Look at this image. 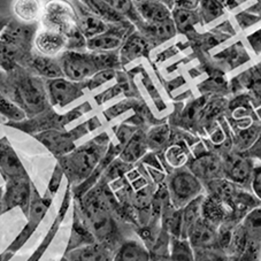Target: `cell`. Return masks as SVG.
Returning a JSON list of instances; mask_svg holds the SVG:
<instances>
[{
    "label": "cell",
    "mask_w": 261,
    "mask_h": 261,
    "mask_svg": "<svg viewBox=\"0 0 261 261\" xmlns=\"http://www.w3.org/2000/svg\"><path fill=\"white\" fill-rule=\"evenodd\" d=\"M170 129L168 125L163 124L159 127H154L146 134L147 147L153 151L161 150L170 139Z\"/></svg>",
    "instance_id": "obj_33"
},
{
    "label": "cell",
    "mask_w": 261,
    "mask_h": 261,
    "mask_svg": "<svg viewBox=\"0 0 261 261\" xmlns=\"http://www.w3.org/2000/svg\"><path fill=\"white\" fill-rule=\"evenodd\" d=\"M37 28L34 23H24L11 19L0 34V45L15 57L17 64L22 65L31 55L33 40Z\"/></svg>",
    "instance_id": "obj_7"
},
{
    "label": "cell",
    "mask_w": 261,
    "mask_h": 261,
    "mask_svg": "<svg viewBox=\"0 0 261 261\" xmlns=\"http://www.w3.org/2000/svg\"><path fill=\"white\" fill-rule=\"evenodd\" d=\"M187 167L202 183L204 188L211 182L224 178L222 156L217 152L199 153L193 159H189Z\"/></svg>",
    "instance_id": "obj_9"
},
{
    "label": "cell",
    "mask_w": 261,
    "mask_h": 261,
    "mask_svg": "<svg viewBox=\"0 0 261 261\" xmlns=\"http://www.w3.org/2000/svg\"><path fill=\"white\" fill-rule=\"evenodd\" d=\"M105 2L110 4L115 11L122 14L125 19H128L137 28L143 23L142 17L139 16L133 0H105Z\"/></svg>",
    "instance_id": "obj_32"
},
{
    "label": "cell",
    "mask_w": 261,
    "mask_h": 261,
    "mask_svg": "<svg viewBox=\"0 0 261 261\" xmlns=\"http://www.w3.org/2000/svg\"><path fill=\"white\" fill-rule=\"evenodd\" d=\"M245 154L249 155L251 159L258 160L261 163V132L259 134V136L256 137L254 143L252 144L250 148H247L245 151Z\"/></svg>",
    "instance_id": "obj_40"
},
{
    "label": "cell",
    "mask_w": 261,
    "mask_h": 261,
    "mask_svg": "<svg viewBox=\"0 0 261 261\" xmlns=\"http://www.w3.org/2000/svg\"><path fill=\"white\" fill-rule=\"evenodd\" d=\"M80 2L90 12H92L94 15L109 24H121L129 21L122 14H120L118 11H115L105 0H80Z\"/></svg>",
    "instance_id": "obj_26"
},
{
    "label": "cell",
    "mask_w": 261,
    "mask_h": 261,
    "mask_svg": "<svg viewBox=\"0 0 261 261\" xmlns=\"http://www.w3.org/2000/svg\"><path fill=\"white\" fill-rule=\"evenodd\" d=\"M219 2L222 4L224 8H228V10H232V8H235L238 4L236 0H219Z\"/></svg>",
    "instance_id": "obj_42"
},
{
    "label": "cell",
    "mask_w": 261,
    "mask_h": 261,
    "mask_svg": "<svg viewBox=\"0 0 261 261\" xmlns=\"http://www.w3.org/2000/svg\"><path fill=\"white\" fill-rule=\"evenodd\" d=\"M0 114L12 121H17V122L27 116L24 112L19 106H16L14 102L11 101L2 91H0Z\"/></svg>",
    "instance_id": "obj_36"
},
{
    "label": "cell",
    "mask_w": 261,
    "mask_h": 261,
    "mask_svg": "<svg viewBox=\"0 0 261 261\" xmlns=\"http://www.w3.org/2000/svg\"><path fill=\"white\" fill-rule=\"evenodd\" d=\"M146 134L138 130L125 143L123 150L120 153V160L125 164H134L145 154L147 150Z\"/></svg>",
    "instance_id": "obj_25"
},
{
    "label": "cell",
    "mask_w": 261,
    "mask_h": 261,
    "mask_svg": "<svg viewBox=\"0 0 261 261\" xmlns=\"http://www.w3.org/2000/svg\"><path fill=\"white\" fill-rule=\"evenodd\" d=\"M48 101L53 106L65 107L83 94L88 82H74L66 77L46 80L45 82Z\"/></svg>",
    "instance_id": "obj_10"
},
{
    "label": "cell",
    "mask_w": 261,
    "mask_h": 261,
    "mask_svg": "<svg viewBox=\"0 0 261 261\" xmlns=\"http://www.w3.org/2000/svg\"><path fill=\"white\" fill-rule=\"evenodd\" d=\"M3 211H5V208H4V193L2 189H0V214L3 213Z\"/></svg>",
    "instance_id": "obj_44"
},
{
    "label": "cell",
    "mask_w": 261,
    "mask_h": 261,
    "mask_svg": "<svg viewBox=\"0 0 261 261\" xmlns=\"http://www.w3.org/2000/svg\"><path fill=\"white\" fill-rule=\"evenodd\" d=\"M161 3H164L166 6H168L170 10H173V7H174V0H160Z\"/></svg>",
    "instance_id": "obj_45"
},
{
    "label": "cell",
    "mask_w": 261,
    "mask_h": 261,
    "mask_svg": "<svg viewBox=\"0 0 261 261\" xmlns=\"http://www.w3.org/2000/svg\"><path fill=\"white\" fill-rule=\"evenodd\" d=\"M172 19L177 33L181 34H188L201 21L198 10H186L178 7H174L172 10Z\"/></svg>",
    "instance_id": "obj_29"
},
{
    "label": "cell",
    "mask_w": 261,
    "mask_h": 261,
    "mask_svg": "<svg viewBox=\"0 0 261 261\" xmlns=\"http://www.w3.org/2000/svg\"><path fill=\"white\" fill-rule=\"evenodd\" d=\"M66 79L74 82H87L101 70L114 69L120 66L115 52H84L66 49L57 58Z\"/></svg>",
    "instance_id": "obj_2"
},
{
    "label": "cell",
    "mask_w": 261,
    "mask_h": 261,
    "mask_svg": "<svg viewBox=\"0 0 261 261\" xmlns=\"http://www.w3.org/2000/svg\"><path fill=\"white\" fill-rule=\"evenodd\" d=\"M170 261H195L193 250L188 240H170Z\"/></svg>",
    "instance_id": "obj_31"
},
{
    "label": "cell",
    "mask_w": 261,
    "mask_h": 261,
    "mask_svg": "<svg viewBox=\"0 0 261 261\" xmlns=\"http://www.w3.org/2000/svg\"><path fill=\"white\" fill-rule=\"evenodd\" d=\"M114 261H150V252L142 241L124 240L115 251Z\"/></svg>",
    "instance_id": "obj_24"
},
{
    "label": "cell",
    "mask_w": 261,
    "mask_h": 261,
    "mask_svg": "<svg viewBox=\"0 0 261 261\" xmlns=\"http://www.w3.org/2000/svg\"><path fill=\"white\" fill-rule=\"evenodd\" d=\"M62 261H68V260H67V259H64V260H62Z\"/></svg>",
    "instance_id": "obj_47"
},
{
    "label": "cell",
    "mask_w": 261,
    "mask_h": 261,
    "mask_svg": "<svg viewBox=\"0 0 261 261\" xmlns=\"http://www.w3.org/2000/svg\"><path fill=\"white\" fill-rule=\"evenodd\" d=\"M0 172L6 179L28 178V174L7 138L0 139Z\"/></svg>",
    "instance_id": "obj_14"
},
{
    "label": "cell",
    "mask_w": 261,
    "mask_h": 261,
    "mask_svg": "<svg viewBox=\"0 0 261 261\" xmlns=\"http://www.w3.org/2000/svg\"><path fill=\"white\" fill-rule=\"evenodd\" d=\"M34 45L39 55L55 58L66 51L68 46V40L64 35L43 29L35 36Z\"/></svg>",
    "instance_id": "obj_17"
},
{
    "label": "cell",
    "mask_w": 261,
    "mask_h": 261,
    "mask_svg": "<svg viewBox=\"0 0 261 261\" xmlns=\"http://www.w3.org/2000/svg\"><path fill=\"white\" fill-rule=\"evenodd\" d=\"M199 3L200 0H174V7L186 8V10H197Z\"/></svg>",
    "instance_id": "obj_41"
},
{
    "label": "cell",
    "mask_w": 261,
    "mask_h": 261,
    "mask_svg": "<svg viewBox=\"0 0 261 261\" xmlns=\"http://www.w3.org/2000/svg\"><path fill=\"white\" fill-rule=\"evenodd\" d=\"M31 198H33V190H31L29 177L8 179L6 192L4 193V208L8 211L14 207H20L23 213L28 215Z\"/></svg>",
    "instance_id": "obj_12"
},
{
    "label": "cell",
    "mask_w": 261,
    "mask_h": 261,
    "mask_svg": "<svg viewBox=\"0 0 261 261\" xmlns=\"http://www.w3.org/2000/svg\"><path fill=\"white\" fill-rule=\"evenodd\" d=\"M114 74H115L114 69H106V70L99 71V73H97L96 75L92 76V77L90 79L89 81H87L88 88H90V89L97 88L98 85H100L103 82H106V81L111 80L114 76Z\"/></svg>",
    "instance_id": "obj_39"
},
{
    "label": "cell",
    "mask_w": 261,
    "mask_h": 261,
    "mask_svg": "<svg viewBox=\"0 0 261 261\" xmlns=\"http://www.w3.org/2000/svg\"><path fill=\"white\" fill-rule=\"evenodd\" d=\"M197 10L205 23H210L224 13V7L219 0H200Z\"/></svg>",
    "instance_id": "obj_34"
},
{
    "label": "cell",
    "mask_w": 261,
    "mask_h": 261,
    "mask_svg": "<svg viewBox=\"0 0 261 261\" xmlns=\"http://www.w3.org/2000/svg\"><path fill=\"white\" fill-rule=\"evenodd\" d=\"M170 202L176 208H183L191 200L205 193L202 183L187 166L174 169L166 182Z\"/></svg>",
    "instance_id": "obj_6"
},
{
    "label": "cell",
    "mask_w": 261,
    "mask_h": 261,
    "mask_svg": "<svg viewBox=\"0 0 261 261\" xmlns=\"http://www.w3.org/2000/svg\"><path fill=\"white\" fill-rule=\"evenodd\" d=\"M251 192L261 202V164L254 165L251 178Z\"/></svg>",
    "instance_id": "obj_38"
},
{
    "label": "cell",
    "mask_w": 261,
    "mask_h": 261,
    "mask_svg": "<svg viewBox=\"0 0 261 261\" xmlns=\"http://www.w3.org/2000/svg\"><path fill=\"white\" fill-rule=\"evenodd\" d=\"M10 20H11L10 17H5V16L0 15V34H2V31L7 25V23L10 22Z\"/></svg>",
    "instance_id": "obj_43"
},
{
    "label": "cell",
    "mask_w": 261,
    "mask_h": 261,
    "mask_svg": "<svg viewBox=\"0 0 261 261\" xmlns=\"http://www.w3.org/2000/svg\"><path fill=\"white\" fill-rule=\"evenodd\" d=\"M44 4L42 0H15L13 12L16 19L24 23H34L40 20Z\"/></svg>",
    "instance_id": "obj_27"
},
{
    "label": "cell",
    "mask_w": 261,
    "mask_h": 261,
    "mask_svg": "<svg viewBox=\"0 0 261 261\" xmlns=\"http://www.w3.org/2000/svg\"><path fill=\"white\" fill-rule=\"evenodd\" d=\"M38 141L42 142L53 154L60 158L62 155L68 154L74 148V139L69 134H62L58 130H48L36 136Z\"/></svg>",
    "instance_id": "obj_22"
},
{
    "label": "cell",
    "mask_w": 261,
    "mask_h": 261,
    "mask_svg": "<svg viewBox=\"0 0 261 261\" xmlns=\"http://www.w3.org/2000/svg\"><path fill=\"white\" fill-rule=\"evenodd\" d=\"M109 139L101 135L68 154L59 158V166L70 182L79 184L88 179L97 169L107 150Z\"/></svg>",
    "instance_id": "obj_4"
},
{
    "label": "cell",
    "mask_w": 261,
    "mask_h": 261,
    "mask_svg": "<svg viewBox=\"0 0 261 261\" xmlns=\"http://www.w3.org/2000/svg\"><path fill=\"white\" fill-rule=\"evenodd\" d=\"M71 3H73L76 14H77L79 28L87 40L105 33L111 27V24L106 23L105 21L94 15L92 12H90L80 0H71Z\"/></svg>",
    "instance_id": "obj_16"
},
{
    "label": "cell",
    "mask_w": 261,
    "mask_h": 261,
    "mask_svg": "<svg viewBox=\"0 0 261 261\" xmlns=\"http://www.w3.org/2000/svg\"><path fill=\"white\" fill-rule=\"evenodd\" d=\"M22 67H24L31 73L36 74L39 77L51 80L57 77H65L62 73L61 66L57 58L42 56L37 53H31L27 59L22 62Z\"/></svg>",
    "instance_id": "obj_15"
},
{
    "label": "cell",
    "mask_w": 261,
    "mask_h": 261,
    "mask_svg": "<svg viewBox=\"0 0 261 261\" xmlns=\"http://www.w3.org/2000/svg\"><path fill=\"white\" fill-rule=\"evenodd\" d=\"M33 195H34V198H31L30 208L28 213L29 223L28 226L24 228V230L21 232V235L19 238H17L16 242H14L13 247H14L15 250L23 245L25 240H28V238L33 235L34 230L37 228L39 222L43 220L44 215L47 212L49 204H51V199H49V198H40L36 191H34Z\"/></svg>",
    "instance_id": "obj_18"
},
{
    "label": "cell",
    "mask_w": 261,
    "mask_h": 261,
    "mask_svg": "<svg viewBox=\"0 0 261 261\" xmlns=\"http://www.w3.org/2000/svg\"><path fill=\"white\" fill-rule=\"evenodd\" d=\"M0 91L30 118L48 109L45 82L20 65L11 71L0 70Z\"/></svg>",
    "instance_id": "obj_1"
},
{
    "label": "cell",
    "mask_w": 261,
    "mask_h": 261,
    "mask_svg": "<svg viewBox=\"0 0 261 261\" xmlns=\"http://www.w3.org/2000/svg\"><path fill=\"white\" fill-rule=\"evenodd\" d=\"M139 16L147 23L163 22L172 17V10L160 0H143L135 4Z\"/></svg>",
    "instance_id": "obj_23"
},
{
    "label": "cell",
    "mask_w": 261,
    "mask_h": 261,
    "mask_svg": "<svg viewBox=\"0 0 261 261\" xmlns=\"http://www.w3.org/2000/svg\"><path fill=\"white\" fill-rule=\"evenodd\" d=\"M261 132V125L253 124L249 128L242 130L241 134L235 139V148L233 150L238 152H245L247 148H250L252 144L254 143L256 137L259 136Z\"/></svg>",
    "instance_id": "obj_35"
},
{
    "label": "cell",
    "mask_w": 261,
    "mask_h": 261,
    "mask_svg": "<svg viewBox=\"0 0 261 261\" xmlns=\"http://www.w3.org/2000/svg\"><path fill=\"white\" fill-rule=\"evenodd\" d=\"M43 28L64 35L68 40L67 49L83 51L87 39L77 24V14L70 0H46L40 17Z\"/></svg>",
    "instance_id": "obj_3"
},
{
    "label": "cell",
    "mask_w": 261,
    "mask_h": 261,
    "mask_svg": "<svg viewBox=\"0 0 261 261\" xmlns=\"http://www.w3.org/2000/svg\"><path fill=\"white\" fill-rule=\"evenodd\" d=\"M227 253L231 261H261V206L233 229Z\"/></svg>",
    "instance_id": "obj_5"
},
{
    "label": "cell",
    "mask_w": 261,
    "mask_h": 261,
    "mask_svg": "<svg viewBox=\"0 0 261 261\" xmlns=\"http://www.w3.org/2000/svg\"><path fill=\"white\" fill-rule=\"evenodd\" d=\"M150 47L151 43L139 31H135L125 38L122 46L120 47V62L128 64L139 57L146 56Z\"/></svg>",
    "instance_id": "obj_21"
},
{
    "label": "cell",
    "mask_w": 261,
    "mask_h": 261,
    "mask_svg": "<svg viewBox=\"0 0 261 261\" xmlns=\"http://www.w3.org/2000/svg\"><path fill=\"white\" fill-rule=\"evenodd\" d=\"M204 198L205 193L191 200L182 208V240H187L192 227L201 218V206Z\"/></svg>",
    "instance_id": "obj_28"
},
{
    "label": "cell",
    "mask_w": 261,
    "mask_h": 261,
    "mask_svg": "<svg viewBox=\"0 0 261 261\" xmlns=\"http://www.w3.org/2000/svg\"><path fill=\"white\" fill-rule=\"evenodd\" d=\"M130 21L121 24H111L105 33L87 40V49L92 52H114L124 43L125 38L133 33Z\"/></svg>",
    "instance_id": "obj_11"
},
{
    "label": "cell",
    "mask_w": 261,
    "mask_h": 261,
    "mask_svg": "<svg viewBox=\"0 0 261 261\" xmlns=\"http://www.w3.org/2000/svg\"><path fill=\"white\" fill-rule=\"evenodd\" d=\"M0 70H2V69H0Z\"/></svg>",
    "instance_id": "obj_48"
},
{
    "label": "cell",
    "mask_w": 261,
    "mask_h": 261,
    "mask_svg": "<svg viewBox=\"0 0 261 261\" xmlns=\"http://www.w3.org/2000/svg\"><path fill=\"white\" fill-rule=\"evenodd\" d=\"M166 160L175 169L184 167L189 161V150L184 143H174L166 150Z\"/></svg>",
    "instance_id": "obj_30"
},
{
    "label": "cell",
    "mask_w": 261,
    "mask_h": 261,
    "mask_svg": "<svg viewBox=\"0 0 261 261\" xmlns=\"http://www.w3.org/2000/svg\"><path fill=\"white\" fill-rule=\"evenodd\" d=\"M137 29L151 43V45L164 43L166 40L173 38L177 33L172 17L163 22H156V23H147L143 21V23Z\"/></svg>",
    "instance_id": "obj_20"
},
{
    "label": "cell",
    "mask_w": 261,
    "mask_h": 261,
    "mask_svg": "<svg viewBox=\"0 0 261 261\" xmlns=\"http://www.w3.org/2000/svg\"><path fill=\"white\" fill-rule=\"evenodd\" d=\"M236 2L240 4V3H244V2H247V0H236Z\"/></svg>",
    "instance_id": "obj_46"
},
{
    "label": "cell",
    "mask_w": 261,
    "mask_h": 261,
    "mask_svg": "<svg viewBox=\"0 0 261 261\" xmlns=\"http://www.w3.org/2000/svg\"><path fill=\"white\" fill-rule=\"evenodd\" d=\"M195 261H231L228 253L219 249L193 250Z\"/></svg>",
    "instance_id": "obj_37"
},
{
    "label": "cell",
    "mask_w": 261,
    "mask_h": 261,
    "mask_svg": "<svg viewBox=\"0 0 261 261\" xmlns=\"http://www.w3.org/2000/svg\"><path fill=\"white\" fill-rule=\"evenodd\" d=\"M187 240L190 243L192 250L219 249L218 227L200 218L189 232Z\"/></svg>",
    "instance_id": "obj_13"
},
{
    "label": "cell",
    "mask_w": 261,
    "mask_h": 261,
    "mask_svg": "<svg viewBox=\"0 0 261 261\" xmlns=\"http://www.w3.org/2000/svg\"><path fill=\"white\" fill-rule=\"evenodd\" d=\"M114 253L110 247L94 242L91 244L75 247L66 254L68 261H114Z\"/></svg>",
    "instance_id": "obj_19"
},
{
    "label": "cell",
    "mask_w": 261,
    "mask_h": 261,
    "mask_svg": "<svg viewBox=\"0 0 261 261\" xmlns=\"http://www.w3.org/2000/svg\"><path fill=\"white\" fill-rule=\"evenodd\" d=\"M223 161V176L229 182L251 191V178L254 168V160L245 152L227 151L221 153Z\"/></svg>",
    "instance_id": "obj_8"
}]
</instances>
